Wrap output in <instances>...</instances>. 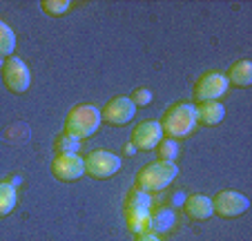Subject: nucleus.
Listing matches in <instances>:
<instances>
[{
	"instance_id": "obj_24",
	"label": "nucleus",
	"mask_w": 252,
	"mask_h": 241,
	"mask_svg": "<svg viewBox=\"0 0 252 241\" xmlns=\"http://www.w3.org/2000/svg\"><path fill=\"white\" fill-rule=\"evenodd\" d=\"M123 152H125V154H129V156H132V154H136V147H134L132 143H127V145L123 147Z\"/></svg>"
},
{
	"instance_id": "obj_22",
	"label": "nucleus",
	"mask_w": 252,
	"mask_h": 241,
	"mask_svg": "<svg viewBox=\"0 0 252 241\" xmlns=\"http://www.w3.org/2000/svg\"><path fill=\"white\" fill-rule=\"evenodd\" d=\"M134 241H163L158 235H154V232H141V235L134 237Z\"/></svg>"
},
{
	"instance_id": "obj_20",
	"label": "nucleus",
	"mask_w": 252,
	"mask_h": 241,
	"mask_svg": "<svg viewBox=\"0 0 252 241\" xmlns=\"http://www.w3.org/2000/svg\"><path fill=\"white\" fill-rule=\"evenodd\" d=\"M54 150H56L58 154H76V152L81 150V141H78V138L67 137V134L63 132L61 137L54 141Z\"/></svg>"
},
{
	"instance_id": "obj_21",
	"label": "nucleus",
	"mask_w": 252,
	"mask_h": 241,
	"mask_svg": "<svg viewBox=\"0 0 252 241\" xmlns=\"http://www.w3.org/2000/svg\"><path fill=\"white\" fill-rule=\"evenodd\" d=\"M129 99H132V103L136 107H145V105L152 103V92L145 90V87H138V90H134V94Z\"/></svg>"
},
{
	"instance_id": "obj_16",
	"label": "nucleus",
	"mask_w": 252,
	"mask_h": 241,
	"mask_svg": "<svg viewBox=\"0 0 252 241\" xmlns=\"http://www.w3.org/2000/svg\"><path fill=\"white\" fill-rule=\"evenodd\" d=\"M16 199H18V192L14 185L9 181H0V219L11 214V210L16 208Z\"/></svg>"
},
{
	"instance_id": "obj_10",
	"label": "nucleus",
	"mask_w": 252,
	"mask_h": 241,
	"mask_svg": "<svg viewBox=\"0 0 252 241\" xmlns=\"http://www.w3.org/2000/svg\"><path fill=\"white\" fill-rule=\"evenodd\" d=\"M52 174L58 181H78L85 174V161L78 154H56L52 161Z\"/></svg>"
},
{
	"instance_id": "obj_23",
	"label": "nucleus",
	"mask_w": 252,
	"mask_h": 241,
	"mask_svg": "<svg viewBox=\"0 0 252 241\" xmlns=\"http://www.w3.org/2000/svg\"><path fill=\"white\" fill-rule=\"evenodd\" d=\"M183 201H186V194H183V192H174V194H172V199H170V204L174 206V208L183 206Z\"/></svg>"
},
{
	"instance_id": "obj_17",
	"label": "nucleus",
	"mask_w": 252,
	"mask_h": 241,
	"mask_svg": "<svg viewBox=\"0 0 252 241\" xmlns=\"http://www.w3.org/2000/svg\"><path fill=\"white\" fill-rule=\"evenodd\" d=\"M16 49V34L5 20H0V61L5 56H11Z\"/></svg>"
},
{
	"instance_id": "obj_18",
	"label": "nucleus",
	"mask_w": 252,
	"mask_h": 241,
	"mask_svg": "<svg viewBox=\"0 0 252 241\" xmlns=\"http://www.w3.org/2000/svg\"><path fill=\"white\" fill-rule=\"evenodd\" d=\"M154 150H157L158 161H165V163H174V159L179 156L181 147H179V143H176L174 138H161V143H158Z\"/></svg>"
},
{
	"instance_id": "obj_11",
	"label": "nucleus",
	"mask_w": 252,
	"mask_h": 241,
	"mask_svg": "<svg viewBox=\"0 0 252 241\" xmlns=\"http://www.w3.org/2000/svg\"><path fill=\"white\" fill-rule=\"evenodd\" d=\"M163 138V130H161V123L158 121H145V123L136 125L132 132V145L141 152H148V150H154V147L161 143Z\"/></svg>"
},
{
	"instance_id": "obj_9",
	"label": "nucleus",
	"mask_w": 252,
	"mask_h": 241,
	"mask_svg": "<svg viewBox=\"0 0 252 241\" xmlns=\"http://www.w3.org/2000/svg\"><path fill=\"white\" fill-rule=\"evenodd\" d=\"M136 116V105L132 103L129 96H114L110 103L100 109V118L110 125H127Z\"/></svg>"
},
{
	"instance_id": "obj_14",
	"label": "nucleus",
	"mask_w": 252,
	"mask_h": 241,
	"mask_svg": "<svg viewBox=\"0 0 252 241\" xmlns=\"http://www.w3.org/2000/svg\"><path fill=\"white\" fill-rule=\"evenodd\" d=\"M225 118V107L219 101H208V103H201L196 107V123L201 125H219Z\"/></svg>"
},
{
	"instance_id": "obj_15",
	"label": "nucleus",
	"mask_w": 252,
	"mask_h": 241,
	"mask_svg": "<svg viewBox=\"0 0 252 241\" xmlns=\"http://www.w3.org/2000/svg\"><path fill=\"white\" fill-rule=\"evenodd\" d=\"M228 78V85H234V87H250L252 85V63L248 58L243 61H237L232 67L228 69L225 74Z\"/></svg>"
},
{
	"instance_id": "obj_13",
	"label": "nucleus",
	"mask_w": 252,
	"mask_h": 241,
	"mask_svg": "<svg viewBox=\"0 0 252 241\" xmlns=\"http://www.w3.org/2000/svg\"><path fill=\"white\" fill-rule=\"evenodd\" d=\"M176 223V214L172 208H154L150 210V232H154V235H167V232L174 228Z\"/></svg>"
},
{
	"instance_id": "obj_7",
	"label": "nucleus",
	"mask_w": 252,
	"mask_h": 241,
	"mask_svg": "<svg viewBox=\"0 0 252 241\" xmlns=\"http://www.w3.org/2000/svg\"><path fill=\"white\" fill-rule=\"evenodd\" d=\"M228 92V78L225 74L219 71H205L199 76L194 83V101L196 103H208V101H217Z\"/></svg>"
},
{
	"instance_id": "obj_8",
	"label": "nucleus",
	"mask_w": 252,
	"mask_h": 241,
	"mask_svg": "<svg viewBox=\"0 0 252 241\" xmlns=\"http://www.w3.org/2000/svg\"><path fill=\"white\" fill-rule=\"evenodd\" d=\"M2 80H5L9 92L25 94L29 90V83H32V74H29L27 63L18 56H11L7 63H2Z\"/></svg>"
},
{
	"instance_id": "obj_25",
	"label": "nucleus",
	"mask_w": 252,
	"mask_h": 241,
	"mask_svg": "<svg viewBox=\"0 0 252 241\" xmlns=\"http://www.w3.org/2000/svg\"><path fill=\"white\" fill-rule=\"evenodd\" d=\"M9 183L14 185V188H18V185L23 183V179H20V176H11V179H9Z\"/></svg>"
},
{
	"instance_id": "obj_6",
	"label": "nucleus",
	"mask_w": 252,
	"mask_h": 241,
	"mask_svg": "<svg viewBox=\"0 0 252 241\" xmlns=\"http://www.w3.org/2000/svg\"><path fill=\"white\" fill-rule=\"evenodd\" d=\"M248 208H250L248 197L241 192H234V190H223L212 199V214L221 219H234L246 212Z\"/></svg>"
},
{
	"instance_id": "obj_5",
	"label": "nucleus",
	"mask_w": 252,
	"mask_h": 241,
	"mask_svg": "<svg viewBox=\"0 0 252 241\" xmlns=\"http://www.w3.org/2000/svg\"><path fill=\"white\" fill-rule=\"evenodd\" d=\"M83 161H85V174L98 181L110 179L121 170V159L107 150H94Z\"/></svg>"
},
{
	"instance_id": "obj_1",
	"label": "nucleus",
	"mask_w": 252,
	"mask_h": 241,
	"mask_svg": "<svg viewBox=\"0 0 252 241\" xmlns=\"http://www.w3.org/2000/svg\"><path fill=\"white\" fill-rule=\"evenodd\" d=\"M150 210H152V199L148 192L138 188H132L125 197V226L134 237L141 232H150Z\"/></svg>"
},
{
	"instance_id": "obj_19",
	"label": "nucleus",
	"mask_w": 252,
	"mask_h": 241,
	"mask_svg": "<svg viewBox=\"0 0 252 241\" xmlns=\"http://www.w3.org/2000/svg\"><path fill=\"white\" fill-rule=\"evenodd\" d=\"M40 9L47 16L61 18V16H65L67 11L71 9V2L69 0H43V2H40Z\"/></svg>"
},
{
	"instance_id": "obj_2",
	"label": "nucleus",
	"mask_w": 252,
	"mask_h": 241,
	"mask_svg": "<svg viewBox=\"0 0 252 241\" xmlns=\"http://www.w3.org/2000/svg\"><path fill=\"white\" fill-rule=\"evenodd\" d=\"M161 123L163 134H167V138H183L188 134H192V130L196 128V105L194 103H174L165 112Z\"/></svg>"
},
{
	"instance_id": "obj_4",
	"label": "nucleus",
	"mask_w": 252,
	"mask_h": 241,
	"mask_svg": "<svg viewBox=\"0 0 252 241\" xmlns=\"http://www.w3.org/2000/svg\"><path fill=\"white\" fill-rule=\"evenodd\" d=\"M179 174L176 163H165V161H154L150 166H143L136 174V188L143 192H161L165 190Z\"/></svg>"
},
{
	"instance_id": "obj_12",
	"label": "nucleus",
	"mask_w": 252,
	"mask_h": 241,
	"mask_svg": "<svg viewBox=\"0 0 252 241\" xmlns=\"http://www.w3.org/2000/svg\"><path fill=\"white\" fill-rule=\"evenodd\" d=\"M183 212L192 221H205L212 217V199L205 194H188L183 201Z\"/></svg>"
},
{
	"instance_id": "obj_3",
	"label": "nucleus",
	"mask_w": 252,
	"mask_h": 241,
	"mask_svg": "<svg viewBox=\"0 0 252 241\" xmlns=\"http://www.w3.org/2000/svg\"><path fill=\"white\" fill-rule=\"evenodd\" d=\"M100 123H103V118H100V109L94 107V105L83 103V105H76V107L67 114L65 134L67 137H71V138L83 141V138L92 137V134L100 128Z\"/></svg>"
}]
</instances>
